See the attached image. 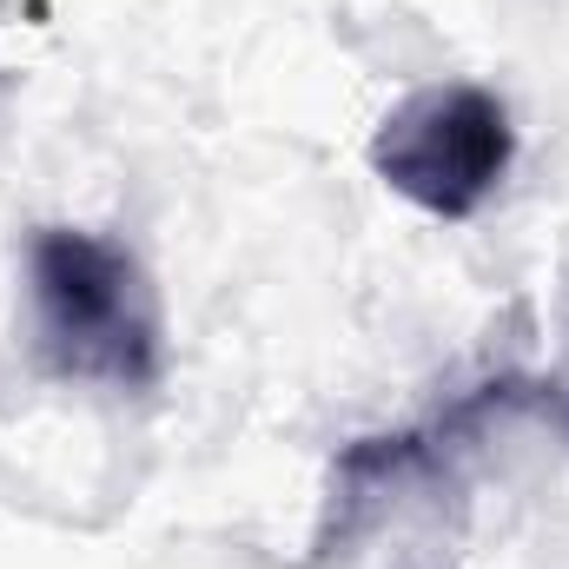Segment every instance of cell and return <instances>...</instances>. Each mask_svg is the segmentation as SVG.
Instances as JSON below:
<instances>
[{
	"mask_svg": "<svg viewBox=\"0 0 569 569\" xmlns=\"http://www.w3.org/2000/svg\"><path fill=\"white\" fill-rule=\"evenodd\" d=\"M33 284V331L40 358L80 385L146 391L166 365V318L146 266L87 232V226H40L27 246Z\"/></svg>",
	"mask_w": 569,
	"mask_h": 569,
	"instance_id": "obj_1",
	"label": "cell"
},
{
	"mask_svg": "<svg viewBox=\"0 0 569 569\" xmlns=\"http://www.w3.org/2000/svg\"><path fill=\"white\" fill-rule=\"evenodd\" d=\"M510 159H517L510 107L470 80L405 93L371 133V172L398 199H411L418 212L450 219V226L483 212V199L503 186Z\"/></svg>",
	"mask_w": 569,
	"mask_h": 569,
	"instance_id": "obj_2",
	"label": "cell"
}]
</instances>
